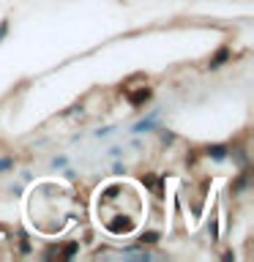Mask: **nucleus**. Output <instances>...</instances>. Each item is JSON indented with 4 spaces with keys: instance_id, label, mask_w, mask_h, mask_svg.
Instances as JSON below:
<instances>
[{
    "instance_id": "nucleus-3",
    "label": "nucleus",
    "mask_w": 254,
    "mask_h": 262,
    "mask_svg": "<svg viewBox=\"0 0 254 262\" xmlns=\"http://www.w3.org/2000/svg\"><path fill=\"white\" fill-rule=\"evenodd\" d=\"M208 153L213 156V159H224L227 150H224V147H208Z\"/></svg>"
},
{
    "instance_id": "nucleus-1",
    "label": "nucleus",
    "mask_w": 254,
    "mask_h": 262,
    "mask_svg": "<svg viewBox=\"0 0 254 262\" xmlns=\"http://www.w3.org/2000/svg\"><path fill=\"white\" fill-rule=\"evenodd\" d=\"M147 96H151V90L142 88V90H137V93H131V96H129V101H131V104H139V101H145Z\"/></svg>"
},
{
    "instance_id": "nucleus-5",
    "label": "nucleus",
    "mask_w": 254,
    "mask_h": 262,
    "mask_svg": "<svg viewBox=\"0 0 254 262\" xmlns=\"http://www.w3.org/2000/svg\"><path fill=\"white\" fill-rule=\"evenodd\" d=\"M6 30H8V22H0V38L6 36Z\"/></svg>"
},
{
    "instance_id": "nucleus-2",
    "label": "nucleus",
    "mask_w": 254,
    "mask_h": 262,
    "mask_svg": "<svg viewBox=\"0 0 254 262\" xmlns=\"http://www.w3.org/2000/svg\"><path fill=\"white\" fill-rule=\"evenodd\" d=\"M227 55H229L227 49H221V52H219V55H216V57H213V60H210V69H219V66L227 60Z\"/></svg>"
},
{
    "instance_id": "nucleus-4",
    "label": "nucleus",
    "mask_w": 254,
    "mask_h": 262,
    "mask_svg": "<svg viewBox=\"0 0 254 262\" xmlns=\"http://www.w3.org/2000/svg\"><path fill=\"white\" fill-rule=\"evenodd\" d=\"M156 241H159V235H156V232H147L145 235V243H156Z\"/></svg>"
},
{
    "instance_id": "nucleus-6",
    "label": "nucleus",
    "mask_w": 254,
    "mask_h": 262,
    "mask_svg": "<svg viewBox=\"0 0 254 262\" xmlns=\"http://www.w3.org/2000/svg\"><path fill=\"white\" fill-rule=\"evenodd\" d=\"M8 164H11V159H0V169H6Z\"/></svg>"
}]
</instances>
